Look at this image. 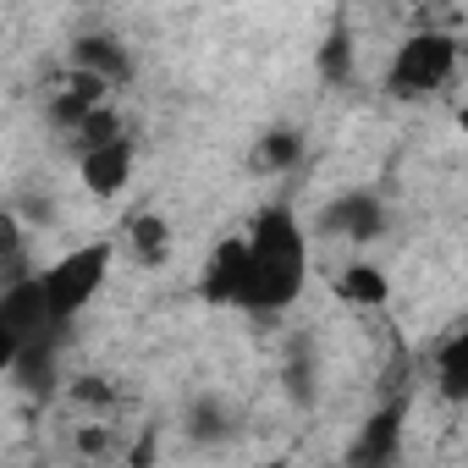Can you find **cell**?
Wrapping results in <instances>:
<instances>
[{"label": "cell", "mask_w": 468, "mask_h": 468, "mask_svg": "<svg viewBox=\"0 0 468 468\" xmlns=\"http://www.w3.org/2000/svg\"><path fill=\"white\" fill-rule=\"evenodd\" d=\"M127 176H133V138H127V133L111 138V144L83 149V182H89L94 193H116Z\"/></svg>", "instance_id": "obj_6"}, {"label": "cell", "mask_w": 468, "mask_h": 468, "mask_svg": "<svg viewBox=\"0 0 468 468\" xmlns=\"http://www.w3.org/2000/svg\"><path fill=\"white\" fill-rule=\"evenodd\" d=\"M457 127H463V133H468V111H463V116H457Z\"/></svg>", "instance_id": "obj_13"}, {"label": "cell", "mask_w": 468, "mask_h": 468, "mask_svg": "<svg viewBox=\"0 0 468 468\" xmlns=\"http://www.w3.org/2000/svg\"><path fill=\"white\" fill-rule=\"evenodd\" d=\"M243 276H249V243L226 238L209 254V265H204V298L209 303H238L243 298Z\"/></svg>", "instance_id": "obj_4"}, {"label": "cell", "mask_w": 468, "mask_h": 468, "mask_svg": "<svg viewBox=\"0 0 468 468\" xmlns=\"http://www.w3.org/2000/svg\"><path fill=\"white\" fill-rule=\"evenodd\" d=\"M435 386L452 402H468V325L441 342V353H435Z\"/></svg>", "instance_id": "obj_7"}, {"label": "cell", "mask_w": 468, "mask_h": 468, "mask_svg": "<svg viewBox=\"0 0 468 468\" xmlns=\"http://www.w3.org/2000/svg\"><path fill=\"white\" fill-rule=\"evenodd\" d=\"M452 67H457V45H452L446 34H419V39H408V45L397 50V61H391V94H402V100L435 94V89L452 78Z\"/></svg>", "instance_id": "obj_3"}, {"label": "cell", "mask_w": 468, "mask_h": 468, "mask_svg": "<svg viewBox=\"0 0 468 468\" xmlns=\"http://www.w3.org/2000/svg\"><path fill=\"white\" fill-rule=\"evenodd\" d=\"M78 72H94V78H105L111 89L133 72V61H127V50L116 45V39H83L78 45Z\"/></svg>", "instance_id": "obj_8"}, {"label": "cell", "mask_w": 468, "mask_h": 468, "mask_svg": "<svg viewBox=\"0 0 468 468\" xmlns=\"http://www.w3.org/2000/svg\"><path fill=\"white\" fill-rule=\"evenodd\" d=\"M249 276H243V298L238 309H287L303 282H309V243H303V226L287 209H265L249 231Z\"/></svg>", "instance_id": "obj_1"}, {"label": "cell", "mask_w": 468, "mask_h": 468, "mask_svg": "<svg viewBox=\"0 0 468 468\" xmlns=\"http://www.w3.org/2000/svg\"><path fill=\"white\" fill-rule=\"evenodd\" d=\"M127 243H133V254H138L144 265H160V260H165V243H171V231H165L160 215H138V220H127Z\"/></svg>", "instance_id": "obj_10"}, {"label": "cell", "mask_w": 468, "mask_h": 468, "mask_svg": "<svg viewBox=\"0 0 468 468\" xmlns=\"http://www.w3.org/2000/svg\"><path fill=\"white\" fill-rule=\"evenodd\" d=\"M325 220H331V231H347V238H375L380 231V204L369 193H347Z\"/></svg>", "instance_id": "obj_9"}, {"label": "cell", "mask_w": 468, "mask_h": 468, "mask_svg": "<svg viewBox=\"0 0 468 468\" xmlns=\"http://www.w3.org/2000/svg\"><path fill=\"white\" fill-rule=\"evenodd\" d=\"M105 271H111V243H89V249L67 254L61 265H50V271H45V298H50V320H56V325H67V320H72L78 309H89V298L100 292Z\"/></svg>", "instance_id": "obj_2"}, {"label": "cell", "mask_w": 468, "mask_h": 468, "mask_svg": "<svg viewBox=\"0 0 468 468\" xmlns=\"http://www.w3.org/2000/svg\"><path fill=\"white\" fill-rule=\"evenodd\" d=\"M397 435H402V402H386L364 430H358V441H353V468H391V457H397Z\"/></svg>", "instance_id": "obj_5"}, {"label": "cell", "mask_w": 468, "mask_h": 468, "mask_svg": "<svg viewBox=\"0 0 468 468\" xmlns=\"http://www.w3.org/2000/svg\"><path fill=\"white\" fill-rule=\"evenodd\" d=\"M260 160H265V165H292V160H298V138H292V133H271V138L260 144Z\"/></svg>", "instance_id": "obj_12"}, {"label": "cell", "mask_w": 468, "mask_h": 468, "mask_svg": "<svg viewBox=\"0 0 468 468\" xmlns=\"http://www.w3.org/2000/svg\"><path fill=\"white\" fill-rule=\"evenodd\" d=\"M336 292H342L347 303H358V309H380V303H386V276H380L375 265H353V271L336 282Z\"/></svg>", "instance_id": "obj_11"}]
</instances>
